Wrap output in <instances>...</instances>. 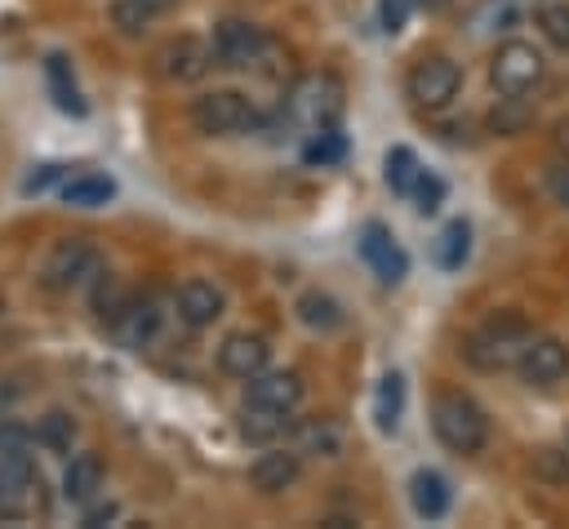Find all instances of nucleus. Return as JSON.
<instances>
[{"instance_id": "nucleus-1", "label": "nucleus", "mask_w": 569, "mask_h": 529, "mask_svg": "<svg viewBox=\"0 0 569 529\" xmlns=\"http://www.w3.org/2000/svg\"><path fill=\"white\" fill-rule=\"evenodd\" d=\"M533 338V329H529V320L520 316V311H493L467 342H462V356H467V365L471 369H485V373H498V369H507V365H516L520 360V351H525V342Z\"/></svg>"}, {"instance_id": "nucleus-2", "label": "nucleus", "mask_w": 569, "mask_h": 529, "mask_svg": "<svg viewBox=\"0 0 569 529\" xmlns=\"http://www.w3.org/2000/svg\"><path fill=\"white\" fill-rule=\"evenodd\" d=\"M431 431L453 453H480L489 445V418L467 391H440L431 405Z\"/></svg>"}, {"instance_id": "nucleus-3", "label": "nucleus", "mask_w": 569, "mask_h": 529, "mask_svg": "<svg viewBox=\"0 0 569 529\" xmlns=\"http://www.w3.org/2000/svg\"><path fill=\"white\" fill-rule=\"evenodd\" d=\"M191 124L209 138H222V133H240L253 124V102L236 89H209L200 98H191Z\"/></svg>"}, {"instance_id": "nucleus-4", "label": "nucleus", "mask_w": 569, "mask_h": 529, "mask_svg": "<svg viewBox=\"0 0 569 529\" xmlns=\"http://www.w3.org/2000/svg\"><path fill=\"white\" fill-rule=\"evenodd\" d=\"M458 84H462V71H458V62H449V58H418V62L409 67V76H405V93H409L413 107H422V111L449 107L453 93H458Z\"/></svg>"}, {"instance_id": "nucleus-5", "label": "nucleus", "mask_w": 569, "mask_h": 529, "mask_svg": "<svg viewBox=\"0 0 569 529\" xmlns=\"http://www.w3.org/2000/svg\"><path fill=\"white\" fill-rule=\"evenodd\" d=\"M489 76H493V89L502 98H520L542 80V53L525 40H507V44H498V53L489 62Z\"/></svg>"}, {"instance_id": "nucleus-6", "label": "nucleus", "mask_w": 569, "mask_h": 529, "mask_svg": "<svg viewBox=\"0 0 569 529\" xmlns=\"http://www.w3.org/2000/svg\"><path fill=\"white\" fill-rule=\"evenodd\" d=\"M302 378L293 369H262L253 378H244V405L249 409H267V413H293L302 405Z\"/></svg>"}, {"instance_id": "nucleus-7", "label": "nucleus", "mask_w": 569, "mask_h": 529, "mask_svg": "<svg viewBox=\"0 0 569 529\" xmlns=\"http://www.w3.org/2000/svg\"><path fill=\"white\" fill-rule=\"evenodd\" d=\"M267 31L244 22V18H222L213 31V62L222 67H253L267 53Z\"/></svg>"}, {"instance_id": "nucleus-8", "label": "nucleus", "mask_w": 569, "mask_h": 529, "mask_svg": "<svg viewBox=\"0 0 569 529\" xmlns=\"http://www.w3.org/2000/svg\"><path fill=\"white\" fill-rule=\"evenodd\" d=\"M213 67V44L196 40V36H178L169 44L156 49V71L173 84H187V80H200L204 71Z\"/></svg>"}, {"instance_id": "nucleus-9", "label": "nucleus", "mask_w": 569, "mask_h": 529, "mask_svg": "<svg viewBox=\"0 0 569 529\" xmlns=\"http://www.w3.org/2000/svg\"><path fill=\"white\" fill-rule=\"evenodd\" d=\"M289 107H293V116H302V120L320 133V129H333V124H338L342 89H338L329 76H311V80H302V84L293 89Z\"/></svg>"}, {"instance_id": "nucleus-10", "label": "nucleus", "mask_w": 569, "mask_h": 529, "mask_svg": "<svg viewBox=\"0 0 569 529\" xmlns=\"http://www.w3.org/2000/svg\"><path fill=\"white\" fill-rule=\"evenodd\" d=\"M98 271V253L84 240H58L44 258V285L49 289H76Z\"/></svg>"}, {"instance_id": "nucleus-11", "label": "nucleus", "mask_w": 569, "mask_h": 529, "mask_svg": "<svg viewBox=\"0 0 569 529\" xmlns=\"http://www.w3.org/2000/svg\"><path fill=\"white\" fill-rule=\"evenodd\" d=\"M516 369H520V378L529 387H551V382H560L569 373V347L560 338H529L520 360H516Z\"/></svg>"}, {"instance_id": "nucleus-12", "label": "nucleus", "mask_w": 569, "mask_h": 529, "mask_svg": "<svg viewBox=\"0 0 569 529\" xmlns=\"http://www.w3.org/2000/svg\"><path fill=\"white\" fill-rule=\"evenodd\" d=\"M360 258L378 271L382 285H396V280H405V271H409L405 249L396 244V236H391L382 222H365V231H360Z\"/></svg>"}, {"instance_id": "nucleus-13", "label": "nucleus", "mask_w": 569, "mask_h": 529, "mask_svg": "<svg viewBox=\"0 0 569 529\" xmlns=\"http://www.w3.org/2000/svg\"><path fill=\"white\" fill-rule=\"evenodd\" d=\"M107 329L116 333L120 347L138 351V347H147V342L156 338V329H160V311H156L151 298H133V293H129V298L120 302V311L107 320Z\"/></svg>"}, {"instance_id": "nucleus-14", "label": "nucleus", "mask_w": 569, "mask_h": 529, "mask_svg": "<svg viewBox=\"0 0 569 529\" xmlns=\"http://www.w3.org/2000/svg\"><path fill=\"white\" fill-rule=\"evenodd\" d=\"M267 356H271V347H267V338H258V333H231V338H222V347H218V369L227 373V378H253V373H262L267 369Z\"/></svg>"}, {"instance_id": "nucleus-15", "label": "nucleus", "mask_w": 569, "mask_h": 529, "mask_svg": "<svg viewBox=\"0 0 569 529\" xmlns=\"http://www.w3.org/2000/svg\"><path fill=\"white\" fill-rule=\"evenodd\" d=\"M298 476H302V462H298L293 449H267V453H258L253 467H249V485H253L258 493H284Z\"/></svg>"}, {"instance_id": "nucleus-16", "label": "nucleus", "mask_w": 569, "mask_h": 529, "mask_svg": "<svg viewBox=\"0 0 569 529\" xmlns=\"http://www.w3.org/2000/svg\"><path fill=\"white\" fill-rule=\"evenodd\" d=\"M178 316L191 329H204V325H213L222 316V293L209 280H182L178 285Z\"/></svg>"}, {"instance_id": "nucleus-17", "label": "nucleus", "mask_w": 569, "mask_h": 529, "mask_svg": "<svg viewBox=\"0 0 569 529\" xmlns=\"http://www.w3.org/2000/svg\"><path fill=\"white\" fill-rule=\"evenodd\" d=\"M102 489V462L98 453H76L62 471V498L67 502H93V493Z\"/></svg>"}, {"instance_id": "nucleus-18", "label": "nucleus", "mask_w": 569, "mask_h": 529, "mask_svg": "<svg viewBox=\"0 0 569 529\" xmlns=\"http://www.w3.org/2000/svg\"><path fill=\"white\" fill-rule=\"evenodd\" d=\"M409 502H413V511L422 516V520H440L445 511H449V485H445V476L440 471H413V480H409Z\"/></svg>"}, {"instance_id": "nucleus-19", "label": "nucleus", "mask_w": 569, "mask_h": 529, "mask_svg": "<svg viewBox=\"0 0 569 529\" xmlns=\"http://www.w3.org/2000/svg\"><path fill=\"white\" fill-rule=\"evenodd\" d=\"M178 0H111V22L124 36H138L142 27H151L160 13H169Z\"/></svg>"}, {"instance_id": "nucleus-20", "label": "nucleus", "mask_w": 569, "mask_h": 529, "mask_svg": "<svg viewBox=\"0 0 569 529\" xmlns=\"http://www.w3.org/2000/svg\"><path fill=\"white\" fill-rule=\"evenodd\" d=\"M298 320L307 325V329H320V333H333L338 325H342V307L329 298V293H320V289H311V293H302L298 298Z\"/></svg>"}, {"instance_id": "nucleus-21", "label": "nucleus", "mask_w": 569, "mask_h": 529, "mask_svg": "<svg viewBox=\"0 0 569 529\" xmlns=\"http://www.w3.org/2000/svg\"><path fill=\"white\" fill-rule=\"evenodd\" d=\"M467 249H471V227L458 218V222H449V227L440 231V240H436V262H440L445 271H453V267L467 262Z\"/></svg>"}, {"instance_id": "nucleus-22", "label": "nucleus", "mask_w": 569, "mask_h": 529, "mask_svg": "<svg viewBox=\"0 0 569 529\" xmlns=\"http://www.w3.org/2000/svg\"><path fill=\"white\" fill-rule=\"evenodd\" d=\"M400 405H405V378H400V373H387L382 387H378V405H373L378 431H396V422H400Z\"/></svg>"}, {"instance_id": "nucleus-23", "label": "nucleus", "mask_w": 569, "mask_h": 529, "mask_svg": "<svg viewBox=\"0 0 569 529\" xmlns=\"http://www.w3.org/2000/svg\"><path fill=\"white\" fill-rule=\"evenodd\" d=\"M111 191H116L111 178H93V173H89V178H71V182L62 187V200H67V204H80V209H93V204H107Z\"/></svg>"}, {"instance_id": "nucleus-24", "label": "nucleus", "mask_w": 569, "mask_h": 529, "mask_svg": "<svg viewBox=\"0 0 569 529\" xmlns=\"http://www.w3.org/2000/svg\"><path fill=\"white\" fill-rule=\"evenodd\" d=\"M538 31L551 49H565L569 53V4L565 0H551L538 9Z\"/></svg>"}, {"instance_id": "nucleus-25", "label": "nucleus", "mask_w": 569, "mask_h": 529, "mask_svg": "<svg viewBox=\"0 0 569 529\" xmlns=\"http://www.w3.org/2000/svg\"><path fill=\"white\" fill-rule=\"evenodd\" d=\"M44 71H49V89L58 93V107L84 116V102H80V93H76V84H71V76H67V58H62V53H49Z\"/></svg>"}, {"instance_id": "nucleus-26", "label": "nucleus", "mask_w": 569, "mask_h": 529, "mask_svg": "<svg viewBox=\"0 0 569 529\" xmlns=\"http://www.w3.org/2000/svg\"><path fill=\"white\" fill-rule=\"evenodd\" d=\"M413 178H418V156L409 147H391L387 151V187L409 196L413 191Z\"/></svg>"}, {"instance_id": "nucleus-27", "label": "nucleus", "mask_w": 569, "mask_h": 529, "mask_svg": "<svg viewBox=\"0 0 569 529\" xmlns=\"http://www.w3.org/2000/svg\"><path fill=\"white\" fill-rule=\"evenodd\" d=\"M71 436H76V422H71L67 413H49V418H40V427H36V440H40L44 449H53V453L71 449Z\"/></svg>"}, {"instance_id": "nucleus-28", "label": "nucleus", "mask_w": 569, "mask_h": 529, "mask_svg": "<svg viewBox=\"0 0 569 529\" xmlns=\"http://www.w3.org/2000/svg\"><path fill=\"white\" fill-rule=\"evenodd\" d=\"M533 476L547 485H569V449H538L533 453Z\"/></svg>"}, {"instance_id": "nucleus-29", "label": "nucleus", "mask_w": 569, "mask_h": 529, "mask_svg": "<svg viewBox=\"0 0 569 529\" xmlns=\"http://www.w3.org/2000/svg\"><path fill=\"white\" fill-rule=\"evenodd\" d=\"M298 440H302V449L325 453V458H338V453H342V436H338L329 422H311V427H302Z\"/></svg>"}, {"instance_id": "nucleus-30", "label": "nucleus", "mask_w": 569, "mask_h": 529, "mask_svg": "<svg viewBox=\"0 0 569 529\" xmlns=\"http://www.w3.org/2000/svg\"><path fill=\"white\" fill-rule=\"evenodd\" d=\"M413 200H418V213H436L440 200H445V178L418 169V178H413Z\"/></svg>"}, {"instance_id": "nucleus-31", "label": "nucleus", "mask_w": 569, "mask_h": 529, "mask_svg": "<svg viewBox=\"0 0 569 529\" xmlns=\"http://www.w3.org/2000/svg\"><path fill=\"white\" fill-rule=\"evenodd\" d=\"M124 298H129V293H124L111 276H102V280H98V289H93V311H98L102 320H111V316L120 311V302H124Z\"/></svg>"}, {"instance_id": "nucleus-32", "label": "nucleus", "mask_w": 569, "mask_h": 529, "mask_svg": "<svg viewBox=\"0 0 569 529\" xmlns=\"http://www.w3.org/2000/svg\"><path fill=\"white\" fill-rule=\"evenodd\" d=\"M342 156V138H338V129H320V138L307 147V160H338Z\"/></svg>"}, {"instance_id": "nucleus-33", "label": "nucleus", "mask_w": 569, "mask_h": 529, "mask_svg": "<svg viewBox=\"0 0 569 529\" xmlns=\"http://www.w3.org/2000/svg\"><path fill=\"white\" fill-rule=\"evenodd\" d=\"M547 187H551V196L569 209V164H551V169H547Z\"/></svg>"}, {"instance_id": "nucleus-34", "label": "nucleus", "mask_w": 569, "mask_h": 529, "mask_svg": "<svg viewBox=\"0 0 569 529\" xmlns=\"http://www.w3.org/2000/svg\"><path fill=\"white\" fill-rule=\"evenodd\" d=\"M405 13H409V0H382V22H387V31H400Z\"/></svg>"}, {"instance_id": "nucleus-35", "label": "nucleus", "mask_w": 569, "mask_h": 529, "mask_svg": "<svg viewBox=\"0 0 569 529\" xmlns=\"http://www.w3.org/2000/svg\"><path fill=\"white\" fill-rule=\"evenodd\" d=\"M58 173H62L58 164H40V173H31V178L22 182V191H27V196H31V191H44V187H49V182H53Z\"/></svg>"}, {"instance_id": "nucleus-36", "label": "nucleus", "mask_w": 569, "mask_h": 529, "mask_svg": "<svg viewBox=\"0 0 569 529\" xmlns=\"http://www.w3.org/2000/svg\"><path fill=\"white\" fill-rule=\"evenodd\" d=\"M111 516H116V502H107V507H93V511H89V516H84V525H89V529H93V525H107V520H111Z\"/></svg>"}]
</instances>
